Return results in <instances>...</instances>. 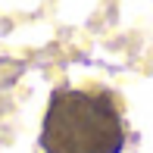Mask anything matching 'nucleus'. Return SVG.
<instances>
[{"label": "nucleus", "mask_w": 153, "mask_h": 153, "mask_svg": "<svg viewBox=\"0 0 153 153\" xmlns=\"http://www.w3.org/2000/svg\"><path fill=\"white\" fill-rule=\"evenodd\" d=\"M41 147L44 153H122L125 122L109 94L62 88L50 97Z\"/></svg>", "instance_id": "1"}]
</instances>
